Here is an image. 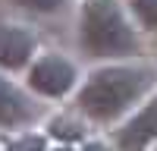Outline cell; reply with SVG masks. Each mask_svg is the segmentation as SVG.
Listing matches in <instances>:
<instances>
[{"label":"cell","mask_w":157,"mask_h":151,"mask_svg":"<svg viewBox=\"0 0 157 151\" xmlns=\"http://www.w3.org/2000/svg\"><path fill=\"white\" fill-rule=\"evenodd\" d=\"M157 88V69L145 63H107L88 72L75 95L78 110L94 123H116Z\"/></svg>","instance_id":"6da1fadb"},{"label":"cell","mask_w":157,"mask_h":151,"mask_svg":"<svg viewBox=\"0 0 157 151\" xmlns=\"http://www.w3.org/2000/svg\"><path fill=\"white\" fill-rule=\"evenodd\" d=\"M38 113L41 107L32 101V95L0 72V129H25L38 120Z\"/></svg>","instance_id":"8992f818"},{"label":"cell","mask_w":157,"mask_h":151,"mask_svg":"<svg viewBox=\"0 0 157 151\" xmlns=\"http://www.w3.org/2000/svg\"><path fill=\"white\" fill-rule=\"evenodd\" d=\"M10 3L25 13H35V16H54V13L66 10V0H10Z\"/></svg>","instance_id":"30bf717a"},{"label":"cell","mask_w":157,"mask_h":151,"mask_svg":"<svg viewBox=\"0 0 157 151\" xmlns=\"http://www.w3.org/2000/svg\"><path fill=\"white\" fill-rule=\"evenodd\" d=\"M3 151H47V135L41 132H16L3 142Z\"/></svg>","instance_id":"ba28073f"},{"label":"cell","mask_w":157,"mask_h":151,"mask_svg":"<svg viewBox=\"0 0 157 151\" xmlns=\"http://www.w3.org/2000/svg\"><path fill=\"white\" fill-rule=\"evenodd\" d=\"M82 151H113V148H107V142H85Z\"/></svg>","instance_id":"8fae6325"},{"label":"cell","mask_w":157,"mask_h":151,"mask_svg":"<svg viewBox=\"0 0 157 151\" xmlns=\"http://www.w3.org/2000/svg\"><path fill=\"white\" fill-rule=\"evenodd\" d=\"M78 85V66L57 54V50H47V54L35 57V63L25 72V88L38 98H50V101H60L66 98L72 88Z\"/></svg>","instance_id":"3957f363"},{"label":"cell","mask_w":157,"mask_h":151,"mask_svg":"<svg viewBox=\"0 0 157 151\" xmlns=\"http://www.w3.org/2000/svg\"><path fill=\"white\" fill-rule=\"evenodd\" d=\"M54 151H72V148H66V145H63V148H54Z\"/></svg>","instance_id":"7c38bea8"},{"label":"cell","mask_w":157,"mask_h":151,"mask_svg":"<svg viewBox=\"0 0 157 151\" xmlns=\"http://www.w3.org/2000/svg\"><path fill=\"white\" fill-rule=\"evenodd\" d=\"M50 135L63 138V142H78L85 135V126L75 117H57V120H50Z\"/></svg>","instance_id":"9c48e42d"},{"label":"cell","mask_w":157,"mask_h":151,"mask_svg":"<svg viewBox=\"0 0 157 151\" xmlns=\"http://www.w3.org/2000/svg\"><path fill=\"white\" fill-rule=\"evenodd\" d=\"M38 35L22 22H0V69L19 72L35 63Z\"/></svg>","instance_id":"277c9868"},{"label":"cell","mask_w":157,"mask_h":151,"mask_svg":"<svg viewBox=\"0 0 157 151\" xmlns=\"http://www.w3.org/2000/svg\"><path fill=\"white\" fill-rule=\"evenodd\" d=\"M132 13V19L141 25L145 32L157 35V0H123Z\"/></svg>","instance_id":"52a82bcc"},{"label":"cell","mask_w":157,"mask_h":151,"mask_svg":"<svg viewBox=\"0 0 157 151\" xmlns=\"http://www.w3.org/2000/svg\"><path fill=\"white\" fill-rule=\"evenodd\" d=\"M138 22L123 0H85L78 10V50L91 60H123L141 50Z\"/></svg>","instance_id":"7a4b0ae2"},{"label":"cell","mask_w":157,"mask_h":151,"mask_svg":"<svg viewBox=\"0 0 157 151\" xmlns=\"http://www.w3.org/2000/svg\"><path fill=\"white\" fill-rule=\"evenodd\" d=\"M154 142H157V95H151L141 107H135L132 117L116 129L120 151H148Z\"/></svg>","instance_id":"5b68a950"}]
</instances>
